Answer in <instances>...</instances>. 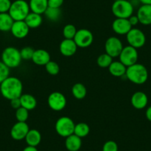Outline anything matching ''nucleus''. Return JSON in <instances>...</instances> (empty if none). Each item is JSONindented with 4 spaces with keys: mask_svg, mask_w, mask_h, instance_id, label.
Instances as JSON below:
<instances>
[{
    "mask_svg": "<svg viewBox=\"0 0 151 151\" xmlns=\"http://www.w3.org/2000/svg\"><path fill=\"white\" fill-rule=\"evenodd\" d=\"M23 85L19 79L15 76H8L0 84V93L6 99L19 98L22 94Z\"/></svg>",
    "mask_w": 151,
    "mask_h": 151,
    "instance_id": "1",
    "label": "nucleus"
},
{
    "mask_svg": "<svg viewBox=\"0 0 151 151\" xmlns=\"http://www.w3.org/2000/svg\"><path fill=\"white\" fill-rule=\"evenodd\" d=\"M125 76L130 82L136 85H143L147 81L148 71L145 65L139 63L127 68Z\"/></svg>",
    "mask_w": 151,
    "mask_h": 151,
    "instance_id": "2",
    "label": "nucleus"
},
{
    "mask_svg": "<svg viewBox=\"0 0 151 151\" xmlns=\"http://www.w3.org/2000/svg\"><path fill=\"white\" fill-rule=\"evenodd\" d=\"M30 12L28 2L25 0H15L11 4L8 14L14 21H24Z\"/></svg>",
    "mask_w": 151,
    "mask_h": 151,
    "instance_id": "3",
    "label": "nucleus"
},
{
    "mask_svg": "<svg viewBox=\"0 0 151 151\" xmlns=\"http://www.w3.org/2000/svg\"><path fill=\"white\" fill-rule=\"evenodd\" d=\"M111 11L116 18L128 19L133 14L134 7L129 0H119L113 2Z\"/></svg>",
    "mask_w": 151,
    "mask_h": 151,
    "instance_id": "4",
    "label": "nucleus"
},
{
    "mask_svg": "<svg viewBox=\"0 0 151 151\" xmlns=\"http://www.w3.org/2000/svg\"><path fill=\"white\" fill-rule=\"evenodd\" d=\"M20 50L14 47H8L2 53V62L9 68H15L20 65L22 62Z\"/></svg>",
    "mask_w": 151,
    "mask_h": 151,
    "instance_id": "5",
    "label": "nucleus"
},
{
    "mask_svg": "<svg viewBox=\"0 0 151 151\" xmlns=\"http://www.w3.org/2000/svg\"><path fill=\"white\" fill-rule=\"evenodd\" d=\"M75 125L74 122L70 117L62 116L56 121L55 124V130L59 136L67 138L73 134Z\"/></svg>",
    "mask_w": 151,
    "mask_h": 151,
    "instance_id": "6",
    "label": "nucleus"
},
{
    "mask_svg": "<svg viewBox=\"0 0 151 151\" xmlns=\"http://www.w3.org/2000/svg\"><path fill=\"white\" fill-rule=\"evenodd\" d=\"M126 40L129 45L139 49L145 45L146 36L144 32L140 29L132 28L126 35Z\"/></svg>",
    "mask_w": 151,
    "mask_h": 151,
    "instance_id": "7",
    "label": "nucleus"
},
{
    "mask_svg": "<svg viewBox=\"0 0 151 151\" xmlns=\"http://www.w3.org/2000/svg\"><path fill=\"white\" fill-rule=\"evenodd\" d=\"M119 57L120 62L127 68L137 63L139 53H138L137 49L132 46L127 45L123 47Z\"/></svg>",
    "mask_w": 151,
    "mask_h": 151,
    "instance_id": "8",
    "label": "nucleus"
},
{
    "mask_svg": "<svg viewBox=\"0 0 151 151\" xmlns=\"http://www.w3.org/2000/svg\"><path fill=\"white\" fill-rule=\"evenodd\" d=\"M93 34L92 32L85 28L77 30L73 40L78 47L87 48L93 42Z\"/></svg>",
    "mask_w": 151,
    "mask_h": 151,
    "instance_id": "9",
    "label": "nucleus"
},
{
    "mask_svg": "<svg viewBox=\"0 0 151 151\" xmlns=\"http://www.w3.org/2000/svg\"><path fill=\"white\" fill-rule=\"evenodd\" d=\"M123 44L121 40L116 36L109 37L105 42L104 49L106 53L110 55L112 58L118 57L123 49Z\"/></svg>",
    "mask_w": 151,
    "mask_h": 151,
    "instance_id": "10",
    "label": "nucleus"
},
{
    "mask_svg": "<svg viewBox=\"0 0 151 151\" xmlns=\"http://www.w3.org/2000/svg\"><path fill=\"white\" fill-rule=\"evenodd\" d=\"M47 104L50 108L54 111H61L66 107V97L60 92H53L47 98Z\"/></svg>",
    "mask_w": 151,
    "mask_h": 151,
    "instance_id": "11",
    "label": "nucleus"
},
{
    "mask_svg": "<svg viewBox=\"0 0 151 151\" xmlns=\"http://www.w3.org/2000/svg\"><path fill=\"white\" fill-rule=\"evenodd\" d=\"M30 130L28 124L26 122H17L11 129V136L16 141H21L25 139L26 135Z\"/></svg>",
    "mask_w": 151,
    "mask_h": 151,
    "instance_id": "12",
    "label": "nucleus"
},
{
    "mask_svg": "<svg viewBox=\"0 0 151 151\" xmlns=\"http://www.w3.org/2000/svg\"><path fill=\"white\" fill-rule=\"evenodd\" d=\"M132 28L128 19L116 18L112 23V29L118 35H127Z\"/></svg>",
    "mask_w": 151,
    "mask_h": 151,
    "instance_id": "13",
    "label": "nucleus"
},
{
    "mask_svg": "<svg viewBox=\"0 0 151 151\" xmlns=\"http://www.w3.org/2000/svg\"><path fill=\"white\" fill-rule=\"evenodd\" d=\"M30 28L24 21H14L11 32L17 39H24L28 35Z\"/></svg>",
    "mask_w": 151,
    "mask_h": 151,
    "instance_id": "14",
    "label": "nucleus"
},
{
    "mask_svg": "<svg viewBox=\"0 0 151 151\" xmlns=\"http://www.w3.org/2000/svg\"><path fill=\"white\" fill-rule=\"evenodd\" d=\"M77 45L76 44L73 40H66L65 39L62 40L59 45V51L61 54L64 56H72L76 53L77 50Z\"/></svg>",
    "mask_w": 151,
    "mask_h": 151,
    "instance_id": "15",
    "label": "nucleus"
},
{
    "mask_svg": "<svg viewBox=\"0 0 151 151\" xmlns=\"http://www.w3.org/2000/svg\"><path fill=\"white\" fill-rule=\"evenodd\" d=\"M131 104L134 108L142 110L145 108L148 104V97L145 93L142 91L135 92L131 96Z\"/></svg>",
    "mask_w": 151,
    "mask_h": 151,
    "instance_id": "16",
    "label": "nucleus"
},
{
    "mask_svg": "<svg viewBox=\"0 0 151 151\" xmlns=\"http://www.w3.org/2000/svg\"><path fill=\"white\" fill-rule=\"evenodd\" d=\"M136 16L139 23L144 25L151 24V5H142L139 7Z\"/></svg>",
    "mask_w": 151,
    "mask_h": 151,
    "instance_id": "17",
    "label": "nucleus"
},
{
    "mask_svg": "<svg viewBox=\"0 0 151 151\" xmlns=\"http://www.w3.org/2000/svg\"><path fill=\"white\" fill-rule=\"evenodd\" d=\"M32 61L39 66H45L50 61V55L47 50L43 49L35 50Z\"/></svg>",
    "mask_w": 151,
    "mask_h": 151,
    "instance_id": "18",
    "label": "nucleus"
},
{
    "mask_svg": "<svg viewBox=\"0 0 151 151\" xmlns=\"http://www.w3.org/2000/svg\"><path fill=\"white\" fill-rule=\"evenodd\" d=\"M65 147L68 151H79L82 147V139L75 134L65 138Z\"/></svg>",
    "mask_w": 151,
    "mask_h": 151,
    "instance_id": "19",
    "label": "nucleus"
},
{
    "mask_svg": "<svg viewBox=\"0 0 151 151\" xmlns=\"http://www.w3.org/2000/svg\"><path fill=\"white\" fill-rule=\"evenodd\" d=\"M30 12L38 14H44L48 8L47 0H30L28 2Z\"/></svg>",
    "mask_w": 151,
    "mask_h": 151,
    "instance_id": "20",
    "label": "nucleus"
},
{
    "mask_svg": "<svg viewBox=\"0 0 151 151\" xmlns=\"http://www.w3.org/2000/svg\"><path fill=\"white\" fill-rule=\"evenodd\" d=\"M108 70L112 76L115 77H122L125 76L127 67L120 61H113L108 68Z\"/></svg>",
    "mask_w": 151,
    "mask_h": 151,
    "instance_id": "21",
    "label": "nucleus"
},
{
    "mask_svg": "<svg viewBox=\"0 0 151 151\" xmlns=\"http://www.w3.org/2000/svg\"><path fill=\"white\" fill-rule=\"evenodd\" d=\"M24 140L28 146L37 147L42 141V135L36 129H30Z\"/></svg>",
    "mask_w": 151,
    "mask_h": 151,
    "instance_id": "22",
    "label": "nucleus"
},
{
    "mask_svg": "<svg viewBox=\"0 0 151 151\" xmlns=\"http://www.w3.org/2000/svg\"><path fill=\"white\" fill-rule=\"evenodd\" d=\"M24 21L25 22V23L28 26L29 28L35 29L41 25L43 22V19L41 14L30 12Z\"/></svg>",
    "mask_w": 151,
    "mask_h": 151,
    "instance_id": "23",
    "label": "nucleus"
},
{
    "mask_svg": "<svg viewBox=\"0 0 151 151\" xmlns=\"http://www.w3.org/2000/svg\"><path fill=\"white\" fill-rule=\"evenodd\" d=\"M19 99L20 101H21V107L27 109V110H33L34 108H36V105H37L36 99L31 94H22Z\"/></svg>",
    "mask_w": 151,
    "mask_h": 151,
    "instance_id": "24",
    "label": "nucleus"
},
{
    "mask_svg": "<svg viewBox=\"0 0 151 151\" xmlns=\"http://www.w3.org/2000/svg\"><path fill=\"white\" fill-rule=\"evenodd\" d=\"M14 22V20L8 13L0 14V31H11V27Z\"/></svg>",
    "mask_w": 151,
    "mask_h": 151,
    "instance_id": "25",
    "label": "nucleus"
},
{
    "mask_svg": "<svg viewBox=\"0 0 151 151\" xmlns=\"http://www.w3.org/2000/svg\"><path fill=\"white\" fill-rule=\"evenodd\" d=\"M71 92H72V94L74 96V98L79 100L83 99L84 98H85L87 95L86 88L82 83H76L72 87Z\"/></svg>",
    "mask_w": 151,
    "mask_h": 151,
    "instance_id": "26",
    "label": "nucleus"
},
{
    "mask_svg": "<svg viewBox=\"0 0 151 151\" xmlns=\"http://www.w3.org/2000/svg\"><path fill=\"white\" fill-rule=\"evenodd\" d=\"M90 127L88 124L85 122H79L75 125L73 134L76 135L77 136L80 137L81 139L85 138L89 134Z\"/></svg>",
    "mask_w": 151,
    "mask_h": 151,
    "instance_id": "27",
    "label": "nucleus"
},
{
    "mask_svg": "<svg viewBox=\"0 0 151 151\" xmlns=\"http://www.w3.org/2000/svg\"><path fill=\"white\" fill-rule=\"evenodd\" d=\"M46 18L51 22H57L62 17V11L60 8H48L45 12Z\"/></svg>",
    "mask_w": 151,
    "mask_h": 151,
    "instance_id": "28",
    "label": "nucleus"
},
{
    "mask_svg": "<svg viewBox=\"0 0 151 151\" xmlns=\"http://www.w3.org/2000/svg\"><path fill=\"white\" fill-rule=\"evenodd\" d=\"M112 62H113V58H112L110 55H108L106 53L100 55V56L97 58L96 60V63L97 65H98V66H99L100 68H108Z\"/></svg>",
    "mask_w": 151,
    "mask_h": 151,
    "instance_id": "29",
    "label": "nucleus"
},
{
    "mask_svg": "<svg viewBox=\"0 0 151 151\" xmlns=\"http://www.w3.org/2000/svg\"><path fill=\"white\" fill-rule=\"evenodd\" d=\"M76 32H77V29L75 25L72 24H68L64 27L62 33L66 40H73Z\"/></svg>",
    "mask_w": 151,
    "mask_h": 151,
    "instance_id": "30",
    "label": "nucleus"
},
{
    "mask_svg": "<svg viewBox=\"0 0 151 151\" xmlns=\"http://www.w3.org/2000/svg\"><path fill=\"white\" fill-rule=\"evenodd\" d=\"M16 119L17 122H26L29 117V110L21 107L16 110Z\"/></svg>",
    "mask_w": 151,
    "mask_h": 151,
    "instance_id": "31",
    "label": "nucleus"
},
{
    "mask_svg": "<svg viewBox=\"0 0 151 151\" xmlns=\"http://www.w3.org/2000/svg\"><path fill=\"white\" fill-rule=\"evenodd\" d=\"M45 67L46 71L51 76L57 75L60 70L59 65L54 61L50 60Z\"/></svg>",
    "mask_w": 151,
    "mask_h": 151,
    "instance_id": "32",
    "label": "nucleus"
},
{
    "mask_svg": "<svg viewBox=\"0 0 151 151\" xmlns=\"http://www.w3.org/2000/svg\"><path fill=\"white\" fill-rule=\"evenodd\" d=\"M35 50L31 47H24L20 50V54L22 60H32Z\"/></svg>",
    "mask_w": 151,
    "mask_h": 151,
    "instance_id": "33",
    "label": "nucleus"
},
{
    "mask_svg": "<svg viewBox=\"0 0 151 151\" xmlns=\"http://www.w3.org/2000/svg\"><path fill=\"white\" fill-rule=\"evenodd\" d=\"M10 76V68L0 61V84Z\"/></svg>",
    "mask_w": 151,
    "mask_h": 151,
    "instance_id": "34",
    "label": "nucleus"
},
{
    "mask_svg": "<svg viewBox=\"0 0 151 151\" xmlns=\"http://www.w3.org/2000/svg\"><path fill=\"white\" fill-rule=\"evenodd\" d=\"M118 145L114 141H107L103 145L102 151H118Z\"/></svg>",
    "mask_w": 151,
    "mask_h": 151,
    "instance_id": "35",
    "label": "nucleus"
},
{
    "mask_svg": "<svg viewBox=\"0 0 151 151\" xmlns=\"http://www.w3.org/2000/svg\"><path fill=\"white\" fill-rule=\"evenodd\" d=\"M12 2L11 0H0V14L8 13Z\"/></svg>",
    "mask_w": 151,
    "mask_h": 151,
    "instance_id": "36",
    "label": "nucleus"
},
{
    "mask_svg": "<svg viewBox=\"0 0 151 151\" xmlns=\"http://www.w3.org/2000/svg\"><path fill=\"white\" fill-rule=\"evenodd\" d=\"M48 7L54 8H60L64 3V0H47Z\"/></svg>",
    "mask_w": 151,
    "mask_h": 151,
    "instance_id": "37",
    "label": "nucleus"
},
{
    "mask_svg": "<svg viewBox=\"0 0 151 151\" xmlns=\"http://www.w3.org/2000/svg\"><path fill=\"white\" fill-rule=\"evenodd\" d=\"M10 101H11V105L13 108L17 110V109L21 107V101H20L19 98L14 99H11Z\"/></svg>",
    "mask_w": 151,
    "mask_h": 151,
    "instance_id": "38",
    "label": "nucleus"
},
{
    "mask_svg": "<svg viewBox=\"0 0 151 151\" xmlns=\"http://www.w3.org/2000/svg\"><path fill=\"white\" fill-rule=\"evenodd\" d=\"M128 21L130 22V24H131L132 27L133 26H136L139 23V20L138 19V17L136 15H132L131 17H130L128 18Z\"/></svg>",
    "mask_w": 151,
    "mask_h": 151,
    "instance_id": "39",
    "label": "nucleus"
},
{
    "mask_svg": "<svg viewBox=\"0 0 151 151\" xmlns=\"http://www.w3.org/2000/svg\"><path fill=\"white\" fill-rule=\"evenodd\" d=\"M145 116H146V118L148 121L151 122V106L147 107V109L146 110L145 112Z\"/></svg>",
    "mask_w": 151,
    "mask_h": 151,
    "instance_id": "40",
    "label": "nucleus"
},
{
    "mask_svg": "<svg viewBox=\"0 0 151 151\" xmlns=\"http://www.w3.org/2000/svg\"><path fill=\"white\" fill-rule=\"evenodd\" d=\"M22 151H38L36 147H32V146H28L27 145L25 148H24Z\"/></svg>",
    "mask_w": 151,
    "mask_h": 151,
    "instance_id": "41",
    "label": "nucleus"
},
{
    "mask_svg": "<svg viewBox=\"0 0 151 151\" xmlns=\"http://www.w3.org/2000/svg\"><path fill=\"white\" fill-rule=\"evenodd\" d=\"M142 5H151V0H139Z\"/></svg>",
    "mask_w": 151,
    "mask_h": 151,
    "instance_id": "42",
    "label": "nucleus"
},
{
    "mask_svg": "<svg viewBox=\"0 0 151 151\" xmlns=\"http://www.w3.org/2000/svg\"><path fill=\"white\" fill-rule=\"evenodd\" d=\"M114 2H116V1H119V0H113Z\"/></svg>",
    "mask_w": 151,
    "mask_h": 151,
    "instance_id": "43",
    "label": "nucleus"
},
{
    "mask_svg": "<svg viewBox=\"0 0 151 151\" xmlns=\"http://www.w3.org/2000/svg\"><path fill=\"white\" fill-rule=\"evenodd\" d=\"M79 151H80V150H79Z\"/></svg>",
    "mask_w": 151,
    "mask_h": 151,
    "instance_id": "44",
    "label": "nucleus"
}]
</instances>
